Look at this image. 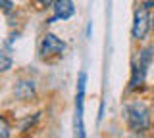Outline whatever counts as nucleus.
<instances>
[{
  "instance_id": "obj_5",
  "label": "nucleus",
  "mask_w": 154,
  "mask_h": 138,
  "mask_svg": "<svg viewBox=\"0 0 154 138\" xmlns=\"http://www.w3.org/2000/svg\"><path fill=\"white\" fill-rule=\"evenodd\" d=\"M14 92H16V96L19 100H29L33 94H35V84H33L31 81H21V83L16 87Z\"/></svg>"
},
{
  "instance_id": "obj_7",
  "label": "nucleus",
  "mask_w": 154,
  "mask_h": 138,
  "mask_svg": "<svg viewBox=\"0 0 154 138\" xmlns=\"http://www.w3.org/2000/svg\"><path fill=\"white\" fill-rule=\"evenodd\" d=\"M8 136H10V125L6 119L0 115V138H8Z\"/></svg>"
},
{
  "instance_id": "obj_8",
  "label": "nucleus",
  "mask_w": 154,
  "mask_h": 138,
  "mask_svg": "<svg viewBox=\"0 0 154 138\" xmlns=\"http://www.w3.org/2000/svg\"><path fill=\"white\" fill-rule=\"evenodd\" d=\"M12 6H14L12 0H0V8H2L4 12H10V10H12Z\"/></svg>"
},
{
  "instance_id": "obj_3",
  "label": "nucleus",
  "mask_w": 154,
  "mask_h": 138,
  "mask_svg": "<svg viewBox=\"0 0 154 138\" xmlns=\"http://www.w3.org/2000/svg\"><path fill=\"white\" fill-rule=\"evenodd\" d=\"M66 50V42L62 39H58L52 33H46L45 39L41 42V56L42 58H50V56H58Z\"/></svg>"
},
{
  "instance_id": "obj_4",
  "label": "nucleus",
  "mask_w": 154,
  "mask_h": 138,
  "mask_svg": "<svg viewBox=\"0 0 154 138\" xmlns=\"http://www.w3.org/2000/svg\"><path fill=\"white\" fill-rule=\"evenodd\" d=\"M52 8H54V17L58 19H69L75 13V6L71 0H54Z\"/></svg>"
},
{
  "instance_id": "obj_6",
  "label": "nucleus",
  "mask_w": 154,
  "mask_h": 138,
  "mask_svg": "<svg viewBox=\"0 0 154 138\" xmlns=\"http://www.w3.org/2000/svg\"><path fill=\"white\" fill-rule=\"evenodd\" d=\"M10 67H12V58L6 54H0V73H6Z\"/></svg>"
},
{
  "instance_id": "obj_9",
  "label": "nucleus",
  "mask_w": 154,
  "mask_h": 138,
  "mask_svg": "<svg viewBox=\"0 0 154 138\" xmlns=\"http://www.w3.org/2000/svg\"><path fill=\"white\" fill-rule=\"evenodd\" d=\"M42 6H48V4H54V0H38Z\"/></svg>"
},
{
  "instance_id": "obj_10",
  "label": "nucleus",
  "mask_w": 154,
  "mask_h": 138,
  "mask_svg": "<svg viewBox=\"0 0 154 138\" xmlns=\"http://www.w3.org/2000/svg\"><path fill=\"white\" fill-rule=\"evenodd\" d=\"M150 27H152V31H154V16L150 17Z\"/></svg>"
},
{
  "instance_id": "obj_1",
  "label": "nucleus",
  "mask_w": 154,
  "mask_h": 138,
  "mask_svg": "<svg viewBox=\"0 0 154 138\" xmlns=\"http://www.w3.org/2000/svg\"><path fill=\"white\" fill-rule=\"evenodd\" d=\"M125 113H127V125L133 132L148 131V127H150V109L144 106L143 102L129 104Z\"/></svg>"
},
{
  "instance_id": "obj_2",
  "label": "nucleus",
  "mask_w": 154,
  "mask_h": 138,
  "mask_svg": "<svg viewBox=\"0 0 154 138\" xmlns=\"http://www.w3.org/2000/svg\"><path fill=\"white\" fill-rule=\"evenodd\" d=\"M148 29H150V16H148V8L146 6H139L135 10L133 16V39L141 40L146 37Z\"/></svg>"
}]
</instances>
